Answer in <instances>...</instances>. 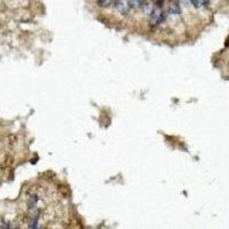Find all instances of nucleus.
<instances>
[{"instance_id":"nucleus-7","label":"nucleus","mask_w":229,"mask_h":229,"mask_svg":"<svg viewBox=\"0 0 229 229\" xmlns=\"http://www.w3.org/2000/svg\"><path fill=\"white\" fill-rule=\"evenodd\" d=\"M163 1H164V0H157V6H158V7H162Z\"/></svg>"},{"instance_id":"nucleus-2","label":"nucleus","mask_w":229,"mask_h":229,"mask_svg":"<svg viewBox=\"0 0 229 229\" xmlns=\"http://www.w3.org/2000/svg\"><path fill=\"white\" fill-rule=\"evenodd\" d=\"M114 6H116V9L118 10L119 13H121V14H126L127 10H128V6L126 5V2L124 0H117Z\"/></svg>"},{"instance_id":"nucleus-5","label":"nucleus","mask_w":229,"mask_h":229,"mask_svg":"<svg viewBox=\"0 0 229 229\" xmlns=\"http://www.w3.org/2000/svg\"><path fill=\"white\" fill-rule=\"evenodd\" d=\"M171 13H172V14H180L179 2H178V1H174V2L171 5Z\"/></svg>"},{"instance_id":"nucleus-4","label":"nucleus","mask_w":229,"mask_h":229,"mask_svg":"<svg viewBox=\"0 0 229 229\" xmlns=\"http://www.w3.org/2000/svg\"><path fill=\"white\" fill-rule=\"evenodd\" d=\"M116 0H99V6L100 7H102V8H107V7H109V6H111L112 4H114Z\"/></svg>"},{"instance_id":"nucleus-6","label":"nucleus","mask_w":229,"mask_h":229,"mask_svg":"<svg viewBox=\"0 0 229 229\" xmlns=\"http://www.w3.org/2000/svg\"><path fill=\"white\" fill-rule=\"evenodd\" d=\"M193 4H194V6H196V7H200V6L204 4L205 0H190Z\"/></svg>"},{"instance_id":"nucleus-1","label":"nucleus","mask_w":229,"mask_h":229,"mask_svg":"<svg viewBox=\"0 0 229 229\" xmlns=\"http://www.w3.org/2000/svg\"><path fill=\"white\" fill-rule=\"evenodd\" d=\"M149 17H150V21H151L152 24H158V23H160V22L163 21V17H164L163 12H162V9H160V7H158V6L152 7L151 12L149 13Z\"/></svg>"},{"instance_id":"nucleus-3","label":"nucleus","mask_w":229,"mask_h":229,"mask_svg":"<svg viewBox=\"0 0 229 229\" xmlns=\"http://www.w3.org/2000/svg\"><path fill=\"white\" fill-rule=\"evenodd\" d=\"M143 1L145 0H127V4L132 8H138V7H142Z\"/></svg>"}]
</instances>
